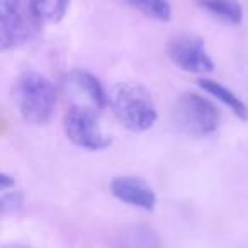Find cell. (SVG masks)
Returning <instances> with one entry per match:
<instances>
[{"instance_id": "2", "label": "cell", "mask_w": 248, "mask_h": 248, "mask_svg": "<svg viewBox=\"0 0 248 248\" xmlns=\"http://www.w3.org/2000/svg\"><path fill=\"white\" fill-rule=\"evenodd\" d=\"M16 99L24 123L31 126H45L55 114L58 93L48 77L29 70L19 77Z\"/></svg>"}, {"instance_id": "10", "label": "cell", "mask_w": 248, "mask_h": 248, "mask_svg": "<svg viewBox=\"0 0 248 248\" xmlns=\"http://www.w3.org/2000/svg\"><path fill=\"white\" fill-rule=\"evenodd\" d=\"M201 9L228 26H238L243 21V9L238 0H196Z\"/></svg>"}, {"instance_id": "14", "label": "cell", "mask_w": 248, "mask_h": 248, "mask_svg": "<svg viewBox=\"0 0 248 248\" xmlns=\"http://www.w3.org/2000/svg\"><path fill=\"white\" fill-rule=\"evenodd\" d=\"M4 248H29V247H24V245H7Z\"/></svg>"}, {"instance_id": "6", "label": "cell", "mask_w": 248, "mask_h": 248, "mask_svg": "<svg viewBox=\"0 0 248 248\" xmlns=\"http://www.w3.org/2000/svg\"><path fill=\"white\" fill-rule=\"evenodd\" d=\"M169 56L180 70L194 75H206L214 70V62L211 58L206 45L201 38L194 34H177L169 41Z\"/></svg>"}, {"instance_id": "7", "label": "cell", "mask_w": 248, "mask_h": 248, "mask_svg": "<svg viewBox=\"0 0 248 248\" xmlns=\"http://www.w3.org/2000/svg\"><path fill=\"white\" fill-rule=\"evenodd\" d=\"M63 90L72 99V106H80L100 112L109 104V95L100 80L87 70L73 68L63 78Z\"/></svg>"}, {"instance_id": "5", "label": "cell", "mask_w": 248, "mask_h": 248, "mask_svg": "<svg viewBox=\"0 0 248 248\" xmlns=\"http://www.w3.org/2000/svg\"><path fill=\"white\" fill-rule=\"evenodd\" d=\"M41 26L22 0H0V49L9 51L22 46Z\"/></svg>"}, {"instance_id": "1", "label": "cell", "mask_w": 248, "mask_h": 248, "mask_svg": "<svg viewBox=\"0 0 248 248\" xmlns=\"http://www.w3.org/2000/svg\"><path fill=\"white\" fill-rule=\"evenodd\" d=\"M109 106L124 128L133 133H145L155 126L158 109L152 93L135 82H121L110 90Z\"/></svg>"}, {"instance_id": "13", "label": "cell", "mask_w": 248, "mask_h": 248, "mask_svg": "<svg viewBox=\"0 0 248 248\" xmlns=\"http://www.w3.org/2000/svg\"><path fill=\"white\" fill-rule=\"evenodd\" d=\"M0 190H2V199H0L2 214L16 213L17 209H21L24 199H22L21 190L16 189V186L7 187V189H0Z\"/></svg>"}, {"instance_id": "3", "label": "cell", "mask_w": 248, "mask_h": 248, "mask_svg": "<svg viewBox=\"0 0 248 248\" xmlns=\"http://www.w3.org/2000/svg\"><path fill=\"white\" fill-rule=\"evenodd\" d=\"M175 128L190 138H206L217 131L221 112L209 99L187 92L175 100L172 109Z\"/></svg>"}, {"instance_id": "11", "label": "cell", "mask_w": 248, "mask_h": 248, "mask_svg": "<svg viewBox=\"0 0 248 248\" xmlns=\"http://www.w3.org/2000/svg\"><path fill=\"white\" fill-rule=\"evenodd\" d=\"M72 0H28L34 19L39 24H56L66 16Z\"/></svg>"}, {"instance_id": "12", "label": "cell", "mask_w": 248, "mask_h": 248, "mask_svg": "<svg viewBox=\"0 0 248 248\" xmlns=\"http://www.w3.org/2000/svg\"><path fill=\"white\" fill-rule=\"evenodd\" d=\"M126 2L150 19L160 22H167L172 19V5L169 0H126Z\"/></svg>"}, {"instance_id": "9", "label": "cell", "mask_w": 248, "mask_h": 248, "mask_svg": "<svg viewBox=\"0 0 248 248\" xmlns=\"http://www.w3.org/2000/svg\"><path fill=\"white\" fill-rule=\"evenodd\" d=\"M199 87L204 90L206 93H209L211 97H214L216 100H219L223 106H226L238 119L241 121H248V106L228 87H224L223 83L216 82V80L211 78H201Z\"/></svg>"}, {"instance_id": "8", "label": "cell", "mask_w": 248, "mask_h": 248, "mask_svg": "<svg viewBox=\"0 0 248 248\" xmlns=\"http://www.w3.org/2000/svg\"><path fill=\"white\" fill-rule=\"evenodd\" d=\"M110 192L121 202L143 211H153L156 206L155 190L140 177H114L112 182H110Z\"/></svg>"}, {"instance_id": "4", "label": "cell", "mask_w": 248, "mask_h": 248, "mask_svg": "<svg viewBox=\"0 0 248 248\" xmlns=\"http://www.w3.org/2000/svg\"><path fill=\"white\" fill-rule=\"evenodd\" d=\"M63 129L75 146L89 152H102L110 146V138L102 131L97 112L80 106H70L63 117Z\"/></svg>"}]
</instances>
